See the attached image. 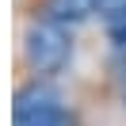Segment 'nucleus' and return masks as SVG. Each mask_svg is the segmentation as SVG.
Wrapping results in <instances>:
<instances>
[{
  "instance_id": "1",
  "label": "nucleus",
  "mask_w": 126,
  "mask_h": 126,
  "mask_svg": "<svg viewBox=\"0 0 126 126\" xmlns=\"http://www.w3.org/2000/svg\"><path fill=\"white\" fill-rule=\"evenodd\" d=\"M73 57V38L69 27L50 23V19H34L23 31V61L34 77H54L69 65Z\"/></svg>"
},
{
  "instance_id": "2",
  "label": "nucleus",
  "mask_w": 126,
  "mask_h": 126,
  "mask_svg": "<svg viewBox=\"0 0 126 126\" xmlns=\"http://www.w3.org/2000/svg\"><path fill=\"white\" fill-rule=\"evenodd\" d=\"M12 126H77V122H73V111L65 107L61 92L46 84L42 77H34L16 92Z\"/></svg>"
},
{
  "instance_id": "3",
  "label": "nucleus",
  "mask_w": 126,
  "mask_h": 126,
  "mask_svg": "<svg viewBox=\"0 0 126 126\" xmlns=\"http://www.w3.org/2000/svg\"><path fill=\"white\" fill-rule=\"evenodd\" d=\"M95 4L99 0H42L34 16L50 19V23H61V27H80L84 19L95 16Z\"/></svg>"
},
{
  "instance_id": "4",
  "label": "nucleus",
  "mask_w": 126,
  "mask_h": 126,
  "mask_svg": "<svg viewBox=\"0 0 126 126\" xmlns=\"http://www.w3.org/2000/svg\"><path fill=\"white\" fill-rule=\"evenodd\" d=\"M95 16H99L107 27L126 23V0H99V4H95Z\"/></svg>"
},
{
  "instance_id": "5",
  "label": "nucleus",
  "mask_w": 126,
  "mask_h": 126,
  "mask_svg": "<svg viewBox=\"0 0 126 126\" xmlns=\"http://www.w3.org/2000/svg\"><path fill=\"white\" fill-rule=\"evenodd\" d=\"M111 31V50H115L118 57H126V23H118V27H107Z\"/></svg>"
},
{
  "instance_id": "6",
  "label": "nucleus",
  "mask_w": 126,
  "mask_h": 126,
  "mask_svg": "<svg viewBox=\"0 0 126 126\" xmlns=\"http://www.w3.org/2000/svg\"><path fill=\"white\" fill-rule=\"evenodd\" d=\"M118 92H122V103H126V69H122V80H118Z\"/></svg>"
}]
</instances>
